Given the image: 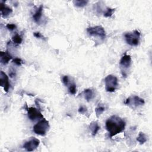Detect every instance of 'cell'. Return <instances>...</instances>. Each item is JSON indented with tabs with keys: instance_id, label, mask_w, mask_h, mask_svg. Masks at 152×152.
<instances>
[{
	"instance_id": "1",
	"label": "cell",
	"mask_w": 152,
	"mask_h": 152,
	"mask_svg": "<svg viewBox=\"0 0 152 152\" xmlns=\"http://www.w3.org/2000/svg\"><path fill=\"white\" fill-rule=\"evenodd\" d=\"M126 125L125 121L117 115H112L109 118L105 123L107 131L109 134L110 137L123 132Z\"/></svg>"
},
{
	"instance_id": "2",
	"label": "cell",
	"mask_w": 152,
	"mask_h": 152,
	"mask_svg": "<svg viewBox=\"0 0 152 152\" xmlns=\"http://www.w3.org/2000/svg\"><path fill=\"white\" fill-rule=\"evenodd\" d=\"M49 128L50 125L49 122L45 118H43L34 125L33 131L37 135L44 136L46 134Z\"/></svg>"
},
{
	"instance_id": "3",
	"label": "cell",
	"mask_w": 152,
	"mask_h": 152,
	"mask_svg": "<svg viewBox=\"0 0 152 152\" xmlns=\"http://www.w3.org/2000/svg\"><path fill=\"white\" fill-rule=\"evenodd\" d=\"M140 32L138 30H135L131 32L126 33L124 37L127 44L131 46H137L140 43Z\"/></svg>"
},
{
	"instance_id": "4",
	"label": "cell",
	"mask_w": 152,
	"mask_h": 152,
	"mask_svg": "<svg viewBox=\"0 0 152 152\" xmlns=\"http://www.w3.org/2000/svg\"><path fill=\"white\" fill-rule=\"evenodd\" d=\"M105 90L107 92H114L118 87V80L117 77L113 75L110 74L104 78Z\"/></svg>"
},
{
	"instance_id": "5",
	"label": "cell",
	"mask_w": 152,
	"mask_h": 152,
	"mask_svg": "<svg viewBox=\"0 0 152 152\" xmlns=\"http://www.w3.org/2000/svg\"><path fill=\"white\" fill-rule=\"evenodd\" d=\"M87 33L91 36H97L102 40H104L106 37V31L101 26H96L88 27L86 30Z\"/></svg>"
},
{
	"instance_id": "6",
	"label": "cell",
	"mask_w": 152,
	"mask_h": 152,
	"mask_svg": "<svg viewBox=\"0 0 152 152\" xmlns=\"http://www.w3.org/2000/svg\"><path fill=\"white\" fill-rule=\"evenodd\" d=\"M124 103L130 107L134 109L144 105L145 101L143 99L138 97V96H131L125 100Z\"/></svg>"
},
{
	"instance_id": "7",
	"label": "cell",
	"mask_w": 152,
	"mask_h": 152,
	"mask_svg": "<svg viewBox=\"0 0 152 152\" xmlns=\"http://www.w3.org/2000/svg\"><path fill=\"white\" fill-rule=\"evenodd\" d=\"M27 116L30 120L31 121H35L36 120H39L40 119H43V116L41 113L40 111L35 107H27Z\"/></svg>"
},
{
	"instance_id": "8",
	"label": "cell",
	"mask_w": 152,
	"mask_h": 152,
	"mask_svg": "<svg viewBox=\"0 0 152 152\" xmlns=\"http://www.w3.org/2000/svg\"><path fill=\"white\" fill-rule=\"evenodd\" d=\"M40 144V140L34 137L26 141L23 145V148L27 151H33L36 150Z\"/></svg>"
},
{
	"instance_id": "9",
	"label": "cell",
	"mask_w": 152,
	"mask_h": 152,
	"mask_svg": "<svg viewBox=\"0 0 152 152\" xmlns=\"http://www.w3.org/2000/svg\"><path fill=\"white\" fill-rule=\"evenodd\" d=\"M131 63H132V59H131V56L125 53L122 56L119 61V65L122 69V71L124 69H124H128L131 66ZM124 71H122V72Z\"/></svg>"
},
{
	"instance_id": "10",
	"label": "cell",
	"mask_w": 152,
	"mask_h": 152,
	"mask_svg": "<svg viewBox=\"0 0 152 152\" xmlns=\"http://www.w3.org/2000/svg\"><path fill=\"white\" fill-rule=\"evenodd\" d=\"M0 85L4 88L5 92L8 91L10 87L9 78L7 74L2 71H1L0 72Z\"/></svg>"
},
{
	"instance_id": "11",
	"label": "cell",
	"mask_w": 152,
	"mask_h": 152,
	"mask_svg": "<svg viewBox=\"0 0 152 152\" xmlns=\"http://www.w3.org/2000/svg\"><path fill=\"white\" fill-rule=\"evenodd\" d=\"M43 5H40L38 8L36 10V12L33 15V19L34 21L37 24H39L41 18L42 17V13H43Z\"/></svg>"
},
{
	"instance_id": "12",
	"label": "cell",
	"mask_w": 152,
	"mask_h": 152,
	"mask_svg": "<svg viewBox=\"0 0 152 152\" xmlns=\"http://www.w3.org/2000/svg\"><path fill=\"white\" fill-rule=\"evenodd\" d=\"M12 59V56L7 51L0 52V61L3 65H7L9 61Z\"/></svg>"
},
{
	"instance_id": "13",
	"label": "cell",
	"mask_w": 152,
	"mask_h": 152,
	"mask_svg": "<svg viewBox=\"0 0 152 152\" xmlns=\"http://www.w3.org/2000/svg\"><path fill=\"white\" fill-rule=\"evenodd\" d=\"M12 12V10L10 7L7 6L5 4H3L2 1H1V13L3 17H7Z\"/></svg>"
},
{
	"instance_id": "14",
	"label": "cell",
	"mask_w": 152,
	"mask_h": 152,
	"mask_svg": "<svg viewBox=\"0 0 152 152\" xmlns=\"http://www.w3.org/2000/svg\"><path fill=\"white\" fill-rule=\"evenodd\" d=\"M82 94L84 95V97L85 99L87 102H90V100H91L94 97V96H95L94 91L91 88L85 89L83 91Z\"/></svg>"
},
{
	"instance_id": "15",
	"label": "cell",
	"mask_w": 152,
	"mask_h": 152,
	"mask_svg": "<svg viewBox=\"0 0 152 152\" xmlns=\"http://www.w3.org/2000/svg\"><path fill=\"white\" fill-rule=\"evenodd\" d=\"M89 128H90V129L91 131V135L93 136H95L97 134V133L99 132V131L100 130V127L99 125V124H98L97 122L93 121V122H91L90 124Z\"/></svg>"
},
{
	"instance_id": "16",
	"label": "cell",
	"mask_w": 152,
	"mask_h": 152,
	"mask_svg": "<svg viewBox=\"0 0 152 152\" xmlns=\"http://www.w3.org/2000/svg\"><path fill=\"white\" fill-rule=\"evenodd\" d=\"M137 141L140 144H143L147 141V137L144 132H140L138 137H137Z\"/></svg>"
},
{
	"instance_id": "17",
	"label": "cell",
	"mask_w": 152,
	"mask_h": 152,
	"mask_svg": "<svg viewBox=\"0 0 152 152\" xmlns=\"http://www.w3.org/2000/svg\"><path fill=\"white\" fill-rule=\"evenodd\" d=\"M12 40L14 43L16 45H20L23 42V38L19 34H15L12 37Z\"/></svg>"
},
{
	"instance_id": "18",
	"label": "cell",
	"mask_w": 152,
	"mask_h": 152,
	"mask_svg": "<svg viewBox=\"0 0 152 152\" xmlns=\"http://www.w3.org/2000/svg\"><path fill=\"white\" fill-rule=\"evenodd\" d=\"M74 81L71 80V78L68 75H64L62 78V82L66 86L68 87Z\"/></svg>"
},
{
	"instance_id": "19",
	"label": "cell",
	"mask_w": 152,
	"mask_h": 152,
	"mask_svg": "<svg viewBox=\"0 0 152 152\" xmlns=\"http://www.w3.org/2000/svg\"><path fill=\"white\" fill-rule=\"evenodd\" d=\"M115 11V8L107 7L103 12V16L105 17H110Z\"/></svg>"
},
{
	"instance_id": "20",
	"label": "cell",
	"mask_w": 152,
	"mask_h": 152,
	"mask_svg": "<svg viewBox=\"0 0 152 152\" xmlns=\"http://www.w3.org/2000/svg\"><path fill=\"white\" fill-rule=\"evenodd\" d=\"M68 90L69 93L71 94L74 95L75 94L76 92H77V86L76 84L75 83L74 81H73L68 87Z\"/></svg>"
},
{
	"instance_id": "21",
	"label": "cell",
	"mask_w": 152,
	"mask_h": 152,
	"mask_svg": "<svg viewBox=\"0 0 152 152\" xmlns=\"http://www.w3.org/2000/svg\"><path fill=\"white\" fill-rule=\"evenodd\" d=\"M105 110V107L104 106L102 105V104H99L96 108H95V113L96 115L97 116V117H99L100 115H102V113H103V112Z\"/></svg>"
},
{
	"instance_id": "22",
	"label": "cell",
	"mask_w": 152,
	"mask_h": 152,
	"mask_svg": "<svg viewBox=\"0 0 152 152\" xmlns=\"http://www.w3.org/2000/svg\"><path fill=\"white\" fill-rule=\"evenodd\" d=\"M88 1H85V0H76L74 1V4L75 6L80 8L84 7L88 4Z\"/></svg>"
},
{
	"instance_id": "23",
	"label": "cell",
	"mask_w": 152,
	"mask_h": 152,
	"mask_svg": "<svg viewBox=\"0 0 152 152\" xmlns=\"http://www.w3.org/2000/svg\"><path fill=\"white\" fill-rule=\"evenodd\" d=\"M78 111L81 114H86L87 113V108L86 107V106L84 105H81L79 107Z\"/></svg>"
},
{
	"instance_id": "24",
	"label": "cell",
	"mask_w": 152,
	"mask_h": 152,
	"mask_svg": "<svg viewBox=\"0 0 152 152\" xmlns=\"http://www.w3.org/2000/svg\"><path fill=\"white\" fill-rule=\"evenodd\" d=\"M12 62V63H14L15 65H16L17 66H21L23 63V61L19 58H15L13 59Z\"/></svg>"
},
{
	"instance_id": "25",
	"label": "cell",
	"mask_w": 152,
	"mask_h": 152,
	"mask_svg": "<svg viewBox=\"0 0 152 152\" xmlns=\"http://www.w3.org/2000/svg\"><path fill=\"white\" fill-rule=\"evenodd\" d=\"M6 27L7 28V29L10 31H12L14 30H15L17 28V26L15 24H7L6 25Z\"/></svg>"
},
{
	"instance_id": "26",
	"label": "cell",
	"mask_w": 152,
	"mask_h": 152,
	"mask_svg": "<svg viewBox=\"0 0 152 152\" xmlns=\"http://www.w3.org/2000/svg\"><path fill=\"white\" fill-rule=\"evenodd\" d=\"M33 35L36 38H39V39H45L44 36L40 33V32H34L33 33Z\"/></svg>"
}]
</instances>
